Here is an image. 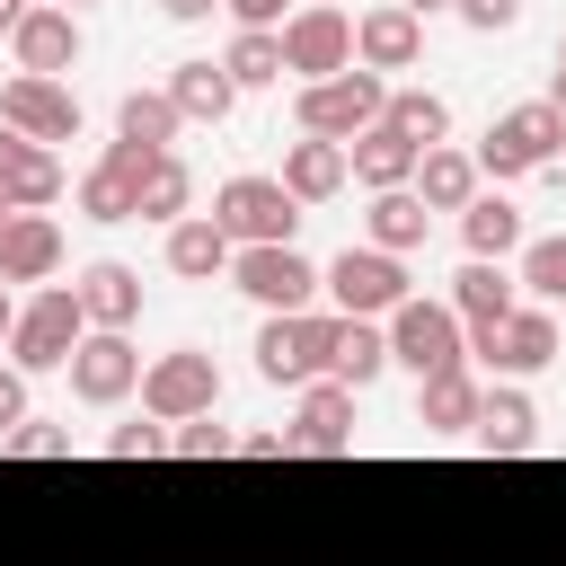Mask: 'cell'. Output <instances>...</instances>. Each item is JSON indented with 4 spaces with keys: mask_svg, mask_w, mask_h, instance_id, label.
Returning <instances> with one entry per match:
<instances>
[{
    "mask_svg": "<svg viewBox=\"0 0 566 566\" xmlns=\"http://www.w3.org/2000/svg\"><path fill=\"white\" fill-rule=\"evenodd\" d=\"M18 336V301H9V283H0V345Z\"/></svg>",
    "mask_w": 566,
    "mask_h": 566,
    "instance_id": "bcb514c9",
    "label": "cell"
},
{
    "mask_svg": "<svg viewBox=\"0 0 566 566\" xmlns=\"http://www.w3.org/2000/svg\"><path fill=\"white\" fill-rule=\"evenodd\" d=\"M380 327H389V363H398V371H416V380H433V371H460V363H469V327H460V310H451V301H398Z\"/></svg>",
    "mask_w": 566,
    "mask_h": 566,
    "instance_id": "3957f363",
    "label": "cell"
},
{
    "mask_svg": "<svg viewBox=\"0 0 566 566\" xmlns=\"http://www.w3.org/2000/svg\"><path fill=\"white\" fill-rule=\"evenodd\" d=\"M239 18V35H283V0H221Z\"/></svg>",
    "mask_w": 566,
    "mask_h": 566,
    "instance_id": "60d3db41",
    "label": "cell"
},
{
    "mask_svg": "<svg viewBox=\"0 0 566 566\" xmlns=\"http://www.w3.org/2000/svg\"><path fill=\"white\" fill-rule=\"evenodd\" d=\"M62 274V221L53 212H9L0 230V283H53Z\"/></svg>",
    "mask_w": 566,
    "mask_h": 566,
    "instance_id": "44dd1931",
    "label": "cell"
},
{
    "mask_svg": "<svg viewBox=\"0 0 566 566\" xmlns=\"http://www.w3.org/2000/svg\"><path fill=\"white\" fill-rule=\"evenodd\" d=\"M0 124L53 150V142H80V97H71L62 80H27V71H9V80H0Z\"/></svg>",
    "mask_w": 566,
    "mask_h": 566,
    "instance_id": "7c38bea8",
    "label": "cell"
},
{
    "mask_svg": "<svg viewBox=\"0 0 566 566\" xmlns=\"http://www.w3.org/2000/svg\"><path fill=\"white\" fill-rule=\"evenodd\" d=\"M469 363H486L495 380H531V371H548V363H557V318H548L539 301H522L513 318L469 327Z\"/></svg>",
    "mask_w": 566,
    "mask_h": 566,
    "instance_id": "30bf717a",
    "label": "cell"
},
{
    "mask_svg": "<svg viewBox=\"0 0 566 566\" xmlns=\"http://www.w3.org/2000/svg\"><path fill=\"white\" fill-rule=\"evenodd\" d=\"M18 424H27V371H18V363H0V442H9Z\"/></svg>",
    "mask_w": 566,
    "mask_h": 566,
    "instance_id": "b9f144b4",
    "label": "cell"
},
{
    "mask_svg": "<svg viewBox=\"0 0 566 566\" xmlns=\"http://www.w3.org/2000/svg\"><path fill=\"white\" fill-rule=\"evenodd\" d=\"M0 451H9V460H71V433H62V424H35V416H27V424H18V433H9Z\"/></svg>",
    "mask_w": 566,
    "mask_h": 566,
    "instance_id": "74e56055",
    "label": "cell"
},
{
    "mask_svg": "<svg viewBox=\"0 0 566 566\" xmlns=\"http://www.w3.org/2000/svg\"><path fill=\"white\" fill-rule=\"evenodd\" d=\"M416 195H424V212H469V203L486 195V177H478V159H469V150H451V142H442V150H424V159H416Z\"/></svg>",
    "mask_w": 566,
    "mask_h": 566,
    "instance_id": "f1b7e54d",
    "label": "cell"
},
{
    "mask_svg": "<svg viewBox=\"0 0 566 566\" xmlns=\"http://www.w3.org/2000/svg\"><path fill=\"white\" fill-rule=\"evenodd\" d=\"M389 124H398L416 150H442V142H451V106H442L433 88H389Z\"/></svg>",
    "mask_w": 566,
    "mask_h": 566,
    "instance_id": "836d02e7",
    "label": "cell"
},
{
    "mask_svg": "<svg viewBox=\"0 0 566 566\" xmlns=\"http://www.w3.org/2000/svg\"><path fill=\"white\" fill-rule=\"evenodd\" d=\"M212 407H221V371H212L203 345H168V354L142 363V416L150 424H195Z\"/></svg>",
    "mask_w": 566,
    "mask_h": 566,
    "instance_id": "277c9868",
    "label": "cell"
},
{
    "mask_svg": "<svg viewBox=\"0 0 566 566\" xmlns=\"http://www.w3.org/2000/svg\"><path fill=\"white\" fill-rule=\"evenodd\" d=\"M301 9H336V0H301Z\"/></svg>",
    "mask_w": 566,
    "mask_h": 566,
    "instance_id": "f907efd6",
    "label": "cell"
},
{
    "mask_svg": "<svg viewBox=\"0 0 566 566\" xmlns=\"http://www.w3.org/2000/svg\"><path fill=\"white\" fill-rule=\"evenodd\" d=\"M451 18H460V27H478V35H504V27L522 18V0H451Z\"/></svg>",
    "mask_w": 566,
    "mask_h": 566,
    "instance_id": "ab89813d",
    "label": "cell"
},
{
    "mask_svg": "<svg viewBox=\"0 0 566 566\" xmlns=\"http://www.w3.org/2000/svg\"><path fill=\"white\" fill-rule=\"evenodd\" d=\"M168 451V424H115L106 433V460H159Z\"/></svg>",
    "mask_w": 566,
    "mask_h": 566,
    "instance_id": "f35d334b",
    "label": "cell"
},
{
    "mask_svg": "<svg viewBox=\"0 0 566 566\" xmlns=\"http://www.w3.org/2000/svg\"><path fill=\"white\" fill-rule=\"evenodd\" d=\"M168 97H177V115H186V124H230V106H239L230 71H221V62H203V53L168 71Z\"/></svg>",
    "mask_w": 566,
    "mask_h": 566,
    "instance_id": "f546056e",
    "label": "cell"
},
{
    "mask_svg": "<svg viewBox=\"0 0 566 566\" xmlns=\"http://www.w3.org/2000/svg\"><path fill=\"white\" fill-rule=\"evenodd\" d=\"M363 248H380V256H416V248H424V195H416V186L371 195V212H363Z\"/></svg>",
    "mask_w": 566,
    "mask_h": 566,
    "instance_id": "4dcf8cb0",
    "label": "cell"
},
{
    "mask_svg": "<svg viewBox=\"0 0 566 566\" xmlns=\"http://www.w3.org/2000/svg\"><path fill=\"white\" fill-rule=\"evenodd\" d=\"M318 274H327L336 318H389L398 301H416V292H407V256H380V248H345V256H327Z\"/></svg>",
    "mask_w": 566,
    "mask_h": 566,
    "instance_id": "ba28073f",
    "label": "cell"
},
{
    "mask_svg": "<svg viewBox=\"0 0 566 566\" xmlns=\"http://www.w3.org/2000/svg\"><path fill=\"white\" fill-rule=\"evenodd\" d=\"M283 433H292V451H354V389L345 380H310Z\"/></svg>",
    "mask_w": 566,
    "mask_h": 566,
    "instance_id": "ffe728a7",
    "label": "cell"
},
{
    "mask_svg": "<svg viewBox=\"0 0 566 566\" xmlns=\"http://www.w3.org/2000/svg\"><path fill=\"white\" fill-rule=\"evenodd\" d=\"M557 71H566V35H557Z\"/></svg>",
    "mask_w": 566,
    "mask_h": 566,
    "instance_id": "816d5d0a",
    "label": "cell"
},
{
    "mask_svg": "<svg viewBox=\"0 0 566 566\" xmlns=\"http://www.w3.org/2000/svg\"><path fill=\"white\" fill-rule=\"evenodd\" d=\"M248 460H292V433H239Z\"/></svg>",
    "mask_w": 566,
    "mask_h": 566,
    "instance_id": "7bdbcfd3",
    "label": "cell"
},
{
    "mask_svg": "<svg viewBox=\"0 0 566 566\" xmlns=\"http://www.w3.org/2000/svg\"><path fill=\"white\" fill-rule=\"evenodd\" d=\"M80 336H88V310H80V292H71V283H44L35 301H18L9 363H18V371H71Z\"/></svg>",
    "mask_w": 566,
    "mask_h": 566,
    "instance_id": "7a4b0ae2",
    "label": "cell"
},
{
    "mask_svg": "<svg viewBox=\"0 0 566 566\" xmlns=\"http://www.w3.org/2000/svg\"><path fill=\"white\" fill-rule=\"evenodd\" d=\"M416 62H424V18L398 9V0H371L354 18V71L389 80V71H416Z\"/></svg>",
    "mask_w": 566,
    "mask_h": 566,
    "instance_id": "5bb4252c",
    "label": "cell"
},
{
    "mask_svg": "<svg viewBox=\"0 0 566 566\" xmlns=\"http://www.w3.org/2000/svg\"><path fill=\"white\" fill-rule=\"evenodd\" d=\"M451 310H460V327H495V318H513V310H522V283H513L504 265L469 256V265L451 274Z\"/></svg>",
    "mask_w": 566,
    "mask_h": 566,
    "instance_id": "484cf974",
    "label": "cell"
},
{
    "mask_svg": "<svg viewBox=\"0 0 566 566\" xmlns=\"http://www.w3.org/2000/svg\"><path fill=\"white\" fill-rule=\"evenodd\" d=\"M62 9H71V18H80V9H88V0H62Z\"/></svg>",
    "mask_w": 566,
    "mask_h": 566,
    "instance_id": "681fc988",
    "label": "cell"
},
{
    "mask_svg": "<svg viewBox=\"0 0 566 566\" xmlns=\"http://www.w3.org/2000/svg\"><path fill=\"white\" fill-rule=\"evenodd\" d=\"M221 71H230V88H283V35H230Z\"/></svg>",
    "mask_w": 566,
    "mask_h": 566,
    "instance_id": "e575fe53",
    "label": "cell"
},
{
    "mask_svg": "<svg viewBox=\"0 0 566 566\" xmlns=\"http://www.w3.org/2000/svg\"><path fill=\"white\" fill-rule=\"evenodd\" d=\"M27 9H35V0H0V35H18V27H27Z\"/></svg>",
    "mask_w": 566,
    "mask_h": 566,
    "instance_id": "f6af8a7d",
    "label": "cell"
},
{
    "mask_svg": "<svg viewBox=\"0 0 566 566\" xmlns=\"http://www.w3.org/2000/svg\"><path fill=\"white\" fill-rule=\"evenodd\" d=\"M177 124H186V115H177L168 88H124V106H115V142H133V150H150V159L177 142Z\"/></svg>",
    "mask_w": 566,
    "mask_h": 566,
    "instance_id": "1f68e13d",
    "label": "cell"
},
{
    "mask_svg": "<svg viewBox=\"0 0 566 566\" xmlns=\"http://www.w3.org/2000/svg\"><path fill=\"white\" fill-rule=\"evenodd\" d=\"M478 407H486V389H478V371H469V363H460V371L416 380V424H424V433H469V424H478Z\"/></svg>",
    "mask_w": 566,
    "mask_h": 566,
    "instance_id": "83f0119b",
    "label": "cell"
},
{
    "mask_svg": "<svg viewBox=\"0 0 566 566\" xmlns=\"http://www.w3.org/2000/svg\"><path fill=\"white\" fill-rule=\"evenodd\" d=\"M159 159H168V150H159ZM142 168H150V150L106 142L97 168L80 177V212H88V221H142Z\"/></svg>",
    "mask_w": 566,
    "mask_h": 566,
    "instance_id": "2e32d148",
    "label": "cell"
},
{
    "mask_svg": "<svg viewBox=\"0 0 566 566\" xmlns=\"http://www.w3.org/2000/svg\"><path fill=\"white\" fill-rule=\"evenodd\" d=\"M478 159V177H531V168H548V159H566V115L548 106V97H522V106H504L495 124H486V142L469 150Z\"/></svg>",
    "mask_w": 566,
    "mask_h": 566,
    "instance_id": "6da1fadb",
    "label": "cell"
},
{
    "mask_svg": "<svg viewBox=\"0 0 566 566\" xmlns=\"http://www.w3.org/2000/svg\"><path fill=\"white\" fill-rule=\"evenodd\" d=\"M398 9H416V18H433V9H451V0H398Z\"/></svg>",
    "mask_w": 566,
    "mask_h": 566,
    "instance_id": "c3c4849f",
    "label": "cell"
},
{
    "mask_svg": "<svg viewBox=\"0 0 566 566\" xmlns=\"http://www.w3.org/2000/svg\"><path fill=\"white\" fill-rule=\"evenodd\" d=\"M389 371V327L380 318H336V345H327V380H345L354 398Z\"/></svg>",
    "mask_w": 566,
    "mask_h": 566,
    "instance_id": "4316f807",
    "label": "cell"
},
{
    "mask_svg": "<svg viewBox=\"0 0 566 566\" xmlns=\"http://www.w3.org/2000/svg\"><path fill=\"white\" fill-rule=\"evenodd\" d=\"M345 177H354V168H345V142H310V133L283 142V195H292L301 212H310V203H336Z\"/></svg>",
    "mask_w": 566,
    "mask_h": 566,
    "instance_id": "7402d4cb",
    "label": "cell"
},
{
    "mask_svg": "<svg viewBox=\"0 0 566 566\" xmlns=\"http://www.w3.org/2000/svg\"><path fill=\"white\" fill-rule=\"evenodd\" d=\"M283 71H292L301 88L345 80V71H354V18H345V9H292V18H283Z\"/></svg>",
    "mask_w": 566,
    "mask_h": 566,
    "instance_id": "8fae6325",
    "label": "cell"
},
{
    "mask_svg": "<svg viewBox=\"0 0 566 566\" xmlns=\"http://www.w3.org/2000/svg\"><path fill=\"white\" fill-rule=\"evenodd\" d=\"M230 256H239V248H230V230H221L212 212H186V221L168 230V274H177V283H212V274H230Z\"/></svg>",
    "mask_w": 566,
    "mask_h": 566,
    "instance_id": "d4e9b609",
    "label": "cell"
},
{
    "mask_svg": "<svg viewBox=\"0 0 566 566\" xmlns=\"http://www.w3.org/2000/svg\"><path fill=\"white\" fill-rule=\"evenodd\" d=\"M53 195H62V159L44 142H27V133L0 124V203L9 212H44Z\"/></svg>",
    "mask_w": 566,
    "mask_h": 566,
    "instance_id": "ac0fdd59",
    "label": "cell"
},
{
    "mask_svg": "<svg viewBox=\"0 0 566 566\" xmlns=\"http://www.w3.org/2000/svg\"><path fill=\"white\" fill-rule=\"evenodd\" d=\"M548 106H557V115H566V71H557V80H548Z\"/></svg>",
    "mask_w": 566,
    "mask_h": 566,
    "instance_id": "7dc6e473",
    "label": "cell"
},
{
    "mask_svg": "<svg viewBox=\"0 0 566 566\" xmlns=\"http://www.w3.org/2000/svg\"><path fill=\"white\" fill-rule=\"evenodd\" d=\"M71 398H80V407H124V398H142V354H133V336L88 327L80 354H71Z\"/></svg>",
    "mask_w": 566,
    "mask_h": 566,
    "instance_id": "4fadbf2b",
    "label": "cell"
},
{
    "mask_svg": "<svg viewBox=\"0 0 566 566\" xmlns=\"http://www.w3.org/2000/svg\"><path fill=\"white\" fill-rule=\"evenodd\" d=\"M469 442L486 451V460H522L531 442H539V407L504 380V389H486V407H478V424H469Z\"/></svg>",
    "mask_w": 566,
    "mask_h": 566,
    "instance_id": "603a6c76",
    "label": "cell"
},
{
    "mask_svg": "<svg viewBox=\"0 0 566 566\" xmlns=\"http://www.w3.org/2000/svg\"><path fill=\"white\" fill-rule=\"evenodd\" d=\"M460 248H469V256H486V265L522 256V248H531V230H522V203H513V195H478V203L460 212Z\"/></svg>",
    "mask_w": 566,
    "mask_h": 566,
    "instance_id": "cb8c5ba5",
    "label": "cell"
},
{
    "mask_svg": "<svg viewBox=\"0 0 566 566\" xmlns=\"http://www.w3.org/2000/svg\"><path fill=\"white\" fill-rule=\"evenodd\" d=\"M212 221L230 230V248H292L301 203L283 195V177H230V186L212 195Z\"/></svg>",
    "mask_w": 566,
    "mask_h": 566,
    "instance_id": "8992f818",
    "label": "cell"
},
{
    "mask_svg": "<svg viewBox=\"0 0 566 566\" xmlns=\"http://www.w3.org/2000/svg\"><path fill=\"white\" fill-rule=\"evenodd\" d=\"M513 283H522L539 310H557V301H566V230H557V239H531L522 265H513Z\"/></svg>",
    "mask_w": 566,
    "mask_h": 566,
    "instance_id": "d590c367",
    "label": "cell"
},
{
    "mask_svg": "<svg viewBox=\"0 0 566 566\" xmlns=\"http://www.w3.org/2000/svg\"><path fill=\"white\" fill-rule=\"evenodd\" d=\"M327 345H336V318H318V310L265 318L256 327V371L274 389H310V380H327Z\"/></svg>",
    "mask_w": 566,
    "mask_h": 566,
    "instance_id": "9c48e42d",
    "label": "cell"
},
{
    "mask_svg": "<svg viewBox=\"0 0 566 566\" xmlns=\"http://www.w3.org/2000/svg\"><path fill=\"white\" fill-rule=\"evenodd\" d=\"M0 230H9V203H0Z\"/></svg>",
    "mask_w": 566,
    "mask_h": 566,
    "instance_id": "f5cc1de1",
    "label": "cell"
},
{
    "mask_svg": "<svg viewBox=\"0 0 566 566\" xmlns=\"http://www.w3.org/2000/svg\"><path fill=\"white\" fill-rule=\"evenodd\" d=\"M221 0H159V18H177V27H195V18H212Z\"/></svg>",
    "mask_w": 566,
    "mask_h": 566,
    "instance_id": "ee69618b",
    "label": "cell"
},
{
    "mask_svg": "<svg viewBox=\"0 0 566 566\" xmlns=\"http://www.w3.org/2000/svg\"><path fill=\"white\" fill-rule=\"evenodd\" d=\"M168 451H177V460H230V451H239V433H230V424H212V416H195V424H168Z\"/></svg>",
    "mask_w": 566,
    "mask_h": 566,
    "instance_id": "8d00e7d4",
    "label": "cell"
},
{
    "mask_svg": "<svg viewBox=\"0 0 566 566\" xmlns=\"http://www.w3.org/2000/svg\"><path fill=\"white\" fill-rule=\"evenodd\" d=\"M230 283H239L265 318H292V310H310V301L327 292V274H318L301 248H239V256H230Z\"/></svg>",
    "mask_w": 566,
    "mask_h": 566,
    "instance_id": "52a82bcc",
    "label": "cell"
},
{
    "mask_svg": "<svg viewBox=\"0 0 566 566\" xmlns=\"http://www.w3.org/2000/svg\"><path fill=\"white\" fill-rule=\"evenodd\" d=\"M9 62H18L27 80H62V71H80V18H71L62 0H35L27 27L9 35Z\"/></svg>",
    "mask_w": 566,
    "mask_h": 566,
    "instance_id": "9a60e30c",
    "label": "cell"
},
{
    "mask_svg": "<svg viewBox=\"0 0 566 566\" xmlns=\"http://www.w3.org/2000/svg\"><path fill=\"white\" fill-rule=\"evenodd\" d=\"M186 212H195V168H186V159L168 150V159H150V168H142V221L177 230Z\"/></svg>",
    "mask_w": 566,
    "mask_h": 566,
    "instance_id": "d6a6232c",
    "label": "cell"
},
{
    "mask_svg": "<svg viewBox=\"0 0 566 566\" xmlns=\"http://www.w3.org/2000/svg\"><path fill=\"white\" fill-rule=\"evenodd\" d=\"M380 115H389V80H371V71H345V80H318L292 97V124L310 142H363Z\"/></svg>",
    "mask_w": 566,
    "mask_h": 566,
    "instance_id": "5b68a950",
    "label": "cell"
},
{
    "mask_svg": "<svg viewBox=\"0 0 566 566\" xmlns=\"http://www.w3.org/2000/svg\"><path fill=\"white\" fill-rule=\"evenodd\" d=\"M71 292H80L88 327H106V336H124V327L142 318V274H133L124 256H88V265L71 274Z\"/></svg>",
    "mask_w": 566,
    "mask_h": 566,
    "instance_id": "e0dca14e",
    "label": "cell"
},
{
    "mask_svg": "<svg viewBox=\"0 0 566 566\" xmlns=\"http://www.w3.org/2000/svg\"><path fill=\"white\" fill-rule=\"evenodd\" d=\"M416 159H424V150H416L389 115H380L363 142H345V168H354V186H363V195H398V186H416Z\"/></svg>",
    "mask_w": 566,
    "mask_h": 566,
    "instance_id": "d6986e66",
    "label": "cell"
}]
</instances>
